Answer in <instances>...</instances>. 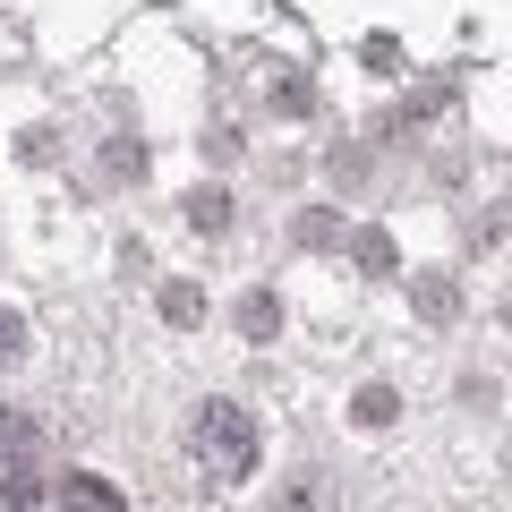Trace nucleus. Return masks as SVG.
<instances>
[{
    "label": "nucleus",
    "instance_id": "1",
    "mask_svg": "<svg viewBox=\"0 0 512 512\" xmlns=\"http://www.w3.org/2000/svg\"><path fill=\"white\" fill-rule=\"evenodd\" d=\"M188 453H197L205 478H222V487H239V478L256 470V419L239 402H205L197 427H188Z\"/></svg>",
    "mask_w": 512,
    "mask_h": 512
},
{
    "label": "nucleus",
    "instance_id": "2",
    "mask_svg": "<svg viewBox=\"0 0 512 512\" xmlns=\"http://www.w3.org/2000/svg\"><path fill=\"white\" fill-rule=\"evenodd\" d=\"M60 512H128V504H120V487H111V478L69 470V478H60Z\"/></svg>",
    "mask_w": 512,
    "mask_h": 512
},
{
    "label": "nucleus",
    "instance_id": "3",
    "mask_svg": "<svg viewBox=\"0 0 512 512\" xmlns=\"http://www.w3.org/2000/svg\"><path fill=\"white\" fill-rule=\"evenodd\" d=\"M239 333H248V342H274V333H282L274 291H248V299H239Z\"/></svg>",
    "mask_w": 512,
    "mask_h": 512
},
{
    "label": "nucleus",
    "instance_id": "4",
    "mask_svg": "<svg viewBox=\"0 0 512 512\" xmlns=\"http://www.w3.org/2000/svg\"><path fill=\"white\" fill-rule=\"evenodd\" d=\"M188 222H197V231H222V222H231V197H222V188H197V197H188Z\"/></svg>",
    "mask_w": 512,
    "mask_h": 512
},
{
    "label": "nucleus",
    "instance_id": "5",
    "mask_svg": "<svg viewBox=\"0 0 512 512\" xmlns=\"http://www.w3.org/2000/svg\"><path fill=\"white\" fill-rule=\"evenodd\" d=\"M393 410H402V402H393L384 384H367V393H359V427H393Z\"/></svg>",
    "mask_w": 512,
    "mask_h": 512
},
{
    "label": "nucleus",
    "instance_id": "6",
    "mask_svg": "<svg viewBox=\"0 0 512 512\" xmlns=\"http://www.w3.org/2000/svg\"><path fill=\"white\" fill-rule=\"evenodd\" d=\"M163 316H171V325H197V316H205V299L188 291V282H171V291H163Z\"/></svg>",
    "mask_w": 512,
    "mask_h": 512
},
{
    "label": "nucleus",
    "instance_id": "7",
    "mask_svg": "<svg viewBox=\"0 0 512 512\" xmlns=\"http://www.w3.org/2000/svg\"><path fill=\"white\" fill-rule=\"evenodd\" d=\"M18 359H26V316L0 308V367H18Z\"/></svg>",
    "mask_w": 512,
    "mask_h": 512
},
{
    "label": "nucleus",
    "instance_id": "8",
    "mask_svg": "<svg viewBox=\"0 0 512 512\" xmlns=\"http://www.w3.org/2000/svg\"><path fill=\"white\" fill-rule=\"evenodd\" d=\"M359 265H367V274H393V248H384V231H359Z\"/></svg>",
    "mask_w": 512,
    "mask_h": 512
},
{
    "label": "nucleus",
    "instance_id": "9",
    "mask_svg": "<svg viewBox=\"0 0 512 512\" xmlns=\"http://www.w3.org/2000/svg\"><path fill=\"white\" fill-rule=\"evenodd\" d=\"M419 308L427 316H453V282H419Z\"/></svg>",
    "mask_w": 512,
    "mask_h": 512
},
{
    "label": "nucleus",
    "instance_id": "10",
    "mask_svg": "<svg viewBox=\"0 0 512 512\" xmlns=\"http://www.w3.org/2000/svg\"><path fill=\"white\" fill-rule=\"evenodd\" d=\"M0 444H9V453H35V427H26V419H0Z\"/></svg>",
    "mask_w": 512,
    "mask_h": 512
}]
</instances>
